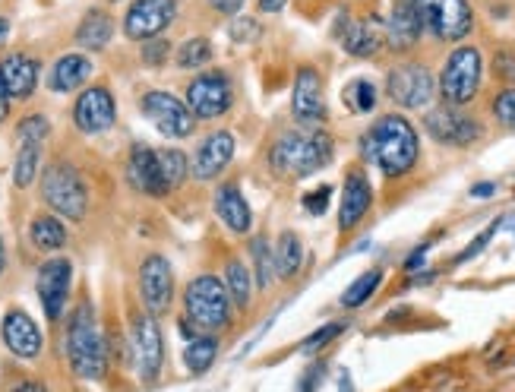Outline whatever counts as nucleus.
Wrapping results in <instances>:
<instances>
[{
    "mask_svg": "<svg viewBox=\"0 0 515 392\" xmlns=\"http://www.w3.org/2000/svg\"><path fill=\"white\" fill-rule=\"evenodd\" d=\"M329 200H332V187L323 184V187H316V190H307L304 200H301V206H304L307 215H323V212L329 209Z\"/></svg>",
    "mask_w": 515,
    "mask_h": 392,
    "instance_id": "42",
    "label": "nucleus"
},
{
    "mask_svg": "<svg viewBox=\"0 0 515 392\" xmlns=\"http://www.w3.org/2000/svg\"><path fill=\"white\" fill-rule=\"evenodd\" d=\"M424 130L430 133V140H437L440 146L449 149H471L474 143L484 140V124L465 108L455 105H437L424 114Z\"/></svg>",
    "mask_w": 515,
    "mask_h": 392,
    "instance_id": "10",
    "label": "nucleus"
},
{
    "mask_svg": "<svg viewBox=\"0 0 515 392\" xmlns=\"http://www.w3.org/2000/svg\"><path fill=\"white\" fill-rule=\"evenodd\" d=\"M48 133H51V124H48L45 114H29V117H23V121L16 124L19 146H23V143H38V146H42L48 140Z\"/></svg>",
    "mask_w": 515,
    "mask_h": 392,
    "instance_id": "39",
    "label": "nucleus"
},
{
    "mask_svg": "<svg viewBox=\"0 0 515 392\" xmlns=\"http://www.w3.org/2000/svg\"><path fill=\"white\" fill-rule=\"evenodd\" d=\"M29 241L45 250V253H57L64 244H67V225L57 219V215H35V219L29 222Z\"/></svg>",
    "mask_w": 515,
    "mask_h": 392,
    "instance_id": "29",
    "label": "nucleus"
},
{
    "mask_svg": "<svg viewBox=\"0 0 515 392\" xmlns=\"http://www.w3.org/2000/svg\"><path fill=\"white\" fill-rule=\"evenodd\" d=\"M7 38H10V19L0 16V48L7 45Z\"/></svg>",
    "mask_w": 515,
    "mask_h": 392,
    "instance_id": "53",
    "label": "nucleus"
},
{
    "mask_svg": "<svg viewBox=\"0 0 515 392\" xmlns=\"http://www.w3.org/2000/svg\"><path fill=\"white\" fill-rule=\"evenodd\" d=\"M260 35H263V26L256 23V19L234 16V23H231V38H234V42H256Z\"/></svg>",
    "mask_w": 515,
    "mask_h": 392,
    "instance_id": "44",
    "label": "nucleus"
},
{
    "mask_svg": "<svg viewBox=\"0 0 515 392\" xmlns=\"http://www.w3.org/2000/svg\"><path fill=\"white\" fill-rule=\"evenodd\" d=\"M0 336H4V345H7L10 355L23 358V361H35L45 351L42 329H38V323L19 307L7 310L4 323H0Z\"/></svg>",
    "mask_w": 515,
    "mask_h": 392,
    "instance_id": "18",
    "label": "nucleus"
},
{
    "mask_svg": "<svg viewBox=\"0 0 515 392\" xmlns=\"http://www.w3.org/2000/svg\"><path fill=\"white\" fill-rule=\"evenodd\" d=\"M67 361L79 380H102L108 367V342L95 320V307L79 301L67 320Z\"/></svg>",
    "mask_w": 515,
    "mask_h": 392,
    "instance_id": "3",
    "label": "nucleus"
},
{
    "mask_svg": "<svg viewBox=\"0 0 515 392\" xmlns=\"http://www.w3.org/2000/svg\"><path fill=\"white\" fill-rule=\"evenodd\" d=\"M380 282H383V269H367V272H361V276L354 279L348 285V291L342 294V307L354 310V307L367 304L373 298V291L380 288Z\"/></svg>",
    "mask_w": 515,
    "mask_h": 392,
    "instance_id": "36",
    "label": "nucleus"
},
{
    "mask_svg": "<svg viewBox=\"0 0 515 392\" xmlns=\"http://www.w3.org/2000/svg\"><path fill=\"white\" fill-rule=\"evenodd\" d=\"M42 200L67 222H83L89 212V190L83 174L70 162H54L45 168L42 178Z\"/></svg>",
    "mask_w": 515,
    "mask_h": 392,
    "instance_id": "6",
    "label": "nucleus"
},
{
    "mask_svg": "<svg viewBox=\"0 0 515 392\" xmlns=\"http://www.w3.org/2000/svg\"><path fill=\"white\" fill-rule=\"evenodd\" d=\"M345 326L342 323H326L323 329H316L313 332V336L301 345V351H304V355H313V351H320V348H326L335 336H339V332H342Z\"/></svg>",
    "mask_w": 515,
    "mask_h": 392,
    "instance_id": "43",
    "label": "nucleus"
},
{
    "mask_svg": "<svg viewBox=\"0 0 515 392\" xmlns=\"http://www.w3.org/2000/svg\"><path fill=\"white\" fill-rule=\"evenodd\" d=\"M342 98L351 114H370L376 108V102H380V89H376L370 80H351L345 86Z\"/></svg>",
    "mask_w": 515,
    "mask_h": 392,
    "instance_id": "37",
    "label": "nucleus"
},
{
    "mask_svg": "<svg viewBox=\"0 0 515 392\" xmlns=\"http://www.w3.org/2000/svg\"><path fill=\"white\" fill-rule=\"evenodd\" d=\"M70 285H73V263L67 257H51L38 266L35 288H38V301H42L48 323H57L64 317Z\"/></svg>",
    "mask_w": 515,
    "mask_h": 392,
    "instance_id": "14",
    "label": "nucleus"
},
{
    "mask_svg": "<svg viewBox=\"0 0 515 392\" xmlns=\"http://www.w3.org/2000/svg\"><path fill=\"white\" fill-rule=\"evenodd\" d=\"M0 83H4L10 102L13 98L16 102H26V98H32L38 89V61L23 51L7 54L4 64H0Z\"/></svg>",
    "mask_w": 515,
    "mask_h": 392,
    "instance_id": "24",
    "label": "nucleus"
},
{
    "mask_svg": "<svg viewBox=\"0 0 515 392\" xmlns=\"http://www.w3.org/2000/svg\"><path fill=\"white\" fill-rule=\"evenodd\" d=\"M231 159H234V136L228 130H215L196 149L190 171L196 181H215L231 165Z\"/></svg>",
    "mask_w": 515,
    "mask_h": 392,
    "instance_id": "20",
    "label": "nucleus"
},
{
    "mask_svg": "<svg viewBox=\"0 0 515 392\" xmlns=\"http://www.w3.org/2000/svg\"><path fill=\"white\" fill-rule=\"evenodd\" d=\"M250 257H253V272H256V288L269 291L272 279H275V257L269 250V238H253L250 241Z\"/></svg>",
    "mask_w": 515,
    "mask_h": 392,
    "instance_id": "35",
    "label": "nucleus"
},
{
    "mask_svg": "<svg viewBox=\"0 0 515 392\" xmlns=\"http://www.w3.org/2000/svg\"><path fill=\"white\" fill-rule=\"evenodd\" d=\"M272 257H275V279L291 282L297 272H301V266H304V244H301V238H297L294 231H282L279 241H275Z\"/></svg>",
    "mask_w": 515,
    "mask_h": 392,
    "instance_id": "28",
    "label": "nucleus"
},
{
    "mask_svg": "<svg viewBox=\"0 0 515 392\" xmlns=\"http://www.w3.org/2000/svg\"><path fill=\"white\" fill-rule=\"evenodd\" d=\"M140 298L152 317L165 313L174 301V269L162 253H149L140 266Z\"/></svg>",
    "mask_w": 515,
    "mask_h": 392,
    "instance_id": "17",
    "label": "nucleus"
},
{
    "mask_svg": "<svg viewBox=\"0 0 515 392\" xmlns=\"http://www.w3.org/2000/svg\"><path fill=\"white\" fill-rule=\"evenodd\" d=\"M130 351H133V364L136 374L146 386H152L158 377H162L165 367V342H162V329H158L155 317L146 310L133 313L130 320Z\"/></svg>",
    "mask_w": 515,
    "mask_h": 392,
    "instance_id": "11",
    "label": "nucleus"
},
{
    "mask_svg": "<svg viewBox=\"0 0 515 392\" xmlns=\"http://www.w3.org/2000/svg\"><path fill=\"white\" fill-rule=\"evenodd\" d=\"M184 320L200 332H222L234 320V304L219 276H196L184 291Z\"/></svg>",
    "mask_w": 515,
    "mask_h": 392,
    "instance_id": "4",
    "label": "nucleus"
},
{
    "mask_svg": "<svg viewBox=\"0 0 515 392\" xmlns=\"http://www.w3.org/2000/svg\"><path fill=\"white\" fill-rule=\"evenodd\" d=\"M225 288L231 294V304L234 307H250L253 301V279H250V269L241 260H228L225 266Z\"/></svg>",
    "mask_w": 515,
    "mask_h": 392,
    "instance_id": "32",
    "label": "nucleus"
},
{
    "mask_svg": "<svg viewBox=\"0 0 515 392\" xmlns=\"http://www.w3.org/2000/svg\"><path fill=\"white\" fill-rule=\"evenodd\" d=\"M427 250H430V244H424V247L414 250L411 257L405 260V269H411V272H414V269H421V263H424V253H427Z\"/></svg>",
    "mask_w": 515,
    "mask_h": 392,
    "instance_id": "49",
    "label": "nucleus"
},
{
    "mask_svg": "<svg viewBox=\"0 0 515 392\" xmlns=\"http://www.w3.org/2000/svg\"><path fill=\"white\" fill-rule=\"evenodd\" d=\"M92 76V61L86 54H64L57 57L51 76H48V86L51 92H76L79 86H86V80Z\"/></svg>",
    "mask_w": 515,
    "mask_h": 392,
    "instance_id": "26",
    "label": "nucleus"
},
{
    "mask_svg": "<svg viewBox=\"0 0 515 392\" xmlns=\"http://www.w3.org/2000/svg\"><path fill=\"white\" fill-rule=\"evenodd\" d=\"M481 86H484V54L474 45L452 48L437 80V95L443 98V105L465 108L478 98Z\"/></svg>",
    "mask_w": 515,
    "mask_h": 392,
    "instance_id": "5",
    "label": "nucleus"
},
{
    "mask_svg": "<svg viewBox=\"0 0 515 392\" xmlns=\"http://www.w3.org/2000/svg\"><path fill=\"white\" fill-rule=\"evenodd\" d=\"M38 165H42V146L38 143H23L16 152V165H13V184L19 190L32 187V181L38 178Z\"/></svg>",
    "mask_w": 515,
    "mask_h": 392,
    "instance_id": "33",
    "label": "nucleus"
},
{
    "mask_svg": "<svg viewBox=\"0 0 515 392\" xmlns=\"http://www.w3.org/2000/svg\"><path fill=\"white\" fill-rule=\"evenodd\" d=\"M7 266V250H4V241H0V272H4Z\"/></svg>",
    "mask_w": 515,
    "mask_h": 392,
    "instance_id": "54",
    "label": "nucleus"
},
{
    "mask_svg": "<svg viewBox=\"0 0 515 392\" xmlns=\"http://www.w3.org/2000/svg\"><path fill=\"white\" fill-rule=\"evenodd\" d=\"M490 117L503 130H515V86H503L490 98Z\"/></svg>",
    "mask_w": 515,
    "mask_h": 392,
    "instance_id": "38",
    "label": "nucleus"
},
{
    "mask_svg": "<svg viewBox=\"0 0 515 392\" xmlns=\"http://www.w3.org/2000/svg\"><path fill=\"white\" fill-rule=\"evenodd\" d=\"M386 95L392 105H399L405 111H421L430 108L433 95H437V80H433L427 64L405 61L386 73Z\"/></svg>",
    "mask_w": 515,
    "mask_h": 392,
    "instance_id": "9",
    "label": "nucleus"
},
{
    "mask_svg": "<svg viewBox=\"0 0 515 392\" xmlns=\"http://www.w3.org/2000/svg\"><path fill=\"white\" fill-rule=\"evenodd\" d=\"M7 392H48V386L42 380H35V377H19L7 386Z\"/></svg>",
    "mask_w": 515,
    "mask_h": 392,
    "instance_id": "47",
    "label": "nucleus"
},
{
    "mask_svg": "<svg viewBox=\"0 0 515 392\" xmlns=\"http://www.w3.org/2000/svg\"><path fill=\"white\" fill-rule=\"evenodd\" d=\"M215 358H219V339L215 336H193L184 348V364L193 377H203L206 370L215 364Z\"/></svg>",
    "mask_w": 515,
    "mask_h": 392,
    "instance_id": "30",
    "label": "nucleus"
},
{
    "mask_svg": "<svg viewBox=\"0 0 515 392\" xmlns=\"http://www.w3.org/2000/svg\"><path fill=\"white\" fill-rule=\"evenodd\" d=\"M323 374H326V364H313L307 374L301 377V386H297V392H316L323 383Z\"/></svg>",
    "mask_w": 515,
    "mask_h": 392,
    "instance_id": "46",
    "label": "nucleus"
},
{
    "mask_svg": "<svg viewBox=\"0 0 515 392\" xmlns=\"http://www.w3.org/2000/svg\"><path fill=\"white\" fill-rule=\"evenodd\" d=\"M411 7L433 42L459 45L474 29V10L468 0H411Z\"/></svg>",
    "mask_w": 515,
    "mask_h": 392,
    "instance_id": "7",
    "label": "nucleus"
},
{
    "mask_svg": "<svg viewBox=\"0 0 515 392\" xmlns=\"http://www.w3.org/2000/svg\"><path fill=\"white\" fill-rule=\"evenodd\" d=\"M184 105L190 108L193 121H219L234 105V86L225 70H203L187 83Z\"/></svg>",
    "mask_w": 515,
    "mask_h": 392,
    "instance_id": "8",
    "label": "nucleus"
},
{
    "mask_svg": "<svg viewBox=\"0 0 515 392\" xmlns=\"http://www.w3.org/2000/svg\"><path fill=\"white\" fill-rule=\"evenodd\" d=\"M291 117L304 130H316L320 124L329 121V108H326V95H323V76L316 67L304 64L294 76V89H291Z\"/></svg>",
    "mask_w": 515,
    "mask_h": 392,
    "instance_id": "13",
    "label": "nucleus"
},
{
    "mask_svg": "<svg viewBox=\"0 0 515 392\" xmlns=\"http://www.w3.org/2000/svg\"><path fill=\"white\" fill-rule=\"evenodd\" d=\"M493 190H497V184H478L471 187V196H493Z\"/></svg>",
    "mask_w": 515,
    "mask_h": 392,
    "instance_id": "52",
    "label": "nucleus"
},
{
    "mask_svg": "<svg viewBox=\"0 0 515 392\" xmlns=\"http://www.w3.org/2000/svg\"><path fill=\"white\" fill-rule=\"evenodd\" d=\"M127 181L133 190L152 196V200L168 196V187L162 181V168H158V159H155V149L146 143H133L130 159H127Z\"/></svg>",
    "mask_w": 515,
    "mask_h": 392,
    "instance_id": "21",
    "label": "nucleus"
},
{
    "mask_svg": "<svg viewBox=\"0 0 515 392\" xmlns=\"http://www.w3.org/2000/svg\"><path fill=\"white\" fill-rule=\"evenodd\" d=\"M335 155V143L326 130H288L269 149V165L275 174L288 181H301L310 174L323 171Z\"/></svg>",
    "mask_w": 515,
    "mask_h": 392,
    "instance_id": "2",
    "label": "nucleus"
},
{
    "mask_svg": "<svg viewBox=\"0 0 515 392\" xmlns=\"http://www.w3.org/2000/svg\"><path fill=\"white\" fill-rule=\"evenodd\" d=\"M73 38H76V45L86 48V51H102V48H108L111 38H114V19H111V13H105V10H89L83 19H79Z\"/></svg>",
    "mask_w": 515,
    "mask_h": 392,
    "instance_id": "27",
    "label": "nucleus"
},
{
    "mask_svg": "<svg viewBox=\"0 0 515 392\" xmlns=\"http://www.w3.org/2000/svg\"><path fill=\"white\" fill-rule=\"evenodd\" d=\"M140 111L146 114V121L155 124V130L168 136V140H187L196 130V121L190 108L177 95L165 89H152L140 98Z\"/></svg>",
    "mask_w": 515,
    "mask_h": 392,
    "instance_id": "12",
    "label": "nucleus"
},
{
    "mask_svg": "<svg viewBox=\"0 0 515 392\" xmlns=\"http://www.w3.org/2000/svg\"><path fill=\"white\" fill-rule=\"evenodd\" d=\"M209 4L219 10V13H228V16H237L244 7V0H209Z\"/></svg>",
    "mask_w": 515,
    "mask_h": 392,
    "instance_id": "48",
    "label": "nucleus"
},
{
    "mask_svg": "<svg viewBox=\"0 0 515 392\" xmlns=\"http://www.w3.org/2000/svg\"><path fill=\"white\" fill-rule=\"evenodd\" d=\"M155 159H158V168H162V181L168 187V193H174L187 181L190 174V159L187 152L174 149V146H165V149H155Z\"/></svg>",
    "mask_w": 515,
    "mask_h": 392,
    "instance_id": "31",
    "label": "nucleus"
},
{
    "mask_svg": "<svg viewBox=\"0 0 515 392\" xmlns=\"http://www.w3.org/2000/svg\"><path fill=\"white\" fill-rule=\"evenodd\" d=\"M339 42L351 57H376L386 48V26L376 16L345 19V29L339 32Z\"/></svg>",
    "mask_w": 515,
    "mask_h": 392,
    "instance_id": "22",
    "label": "nucleus"
},
{
    "mask_svg": "<svg viewBox=\"0 0 515 392\" xmlns=\"http://www.w3.org/2000/svg\"><path fill=\"white\" fill-rule=\"evenodd\" d=\"M497 228H500V222H493L484 234H478V238H474V244H471V247H465V250L459 253V257H455V263H468L471 257H478V253L487 247V241L493 238V234H497Z\"/></svg>",
    "mask_w": 515,
    "mask_h": 392,
    "instance_id": "45",
    "label": "nucleus"
},
{
    "mask_svg": "<svg viewBox=\"0 0 515 392\" xmlns=\"http://www.w3.org/2000/svg\"><path fill=\"white\" fill-rule=\"evenodd\" d=\"M114 121H117V102L108 86H89L79 92V98L73 102V124L79 133L98 136L111 130Z\"/></svg>",
    "mask_w": 515,
    "mask_h": 392,
    "instance_id": "15",
    "label": "nucleus"
},
{
    "mask_svg": "<svg viewBox=\"0 0 515 392\" xmlns=\"http://www.w3.org/2000/svg\"><path fill=\"white\" fill-rule=\"evenodd\" d=\"M285 4H288V0H260L256 7H260V13H282Z\"/></svg>",
    "mask_w": 515,
    "mask_h": 392,
    "instance_id": "50",
    "label": "nucleus"
},
{
    "mask_svg": "<svg viewBox=\"0 0 515 392\" xmlns=\"http://www.w3.org/2000/svg\"><path fill=\"white\" fill-rule=\"evenodd\" d=\"M168 54H171V42L168 38H149V42H143V64L146 67H162L168 64Z\"/></svg>",
    "mask_w": 515,
    "mask_h": 392,
    "instance_id": "41",
    "label": "nucleus"
},
{
    "mask_svg": "<svg viewBox=\"0 0 515 392\" xmlns=\"http://www.w3.org/2000/svg\"><path fill=\"white\" fill-rule=\"evenodd\" d=\"M174 64L181 67V70H200V67L212 64V42H209V38H203V35L187 38V42L177 48Z\"/></svg>",
    "mask_w": 515,
    "mask_h": 392,
    "instance_id": "34",
    "label": "nucleus"
},
{
    "mask_svg": "<svg viewBox=\"0 0 515 392\" xmlns=\"http://www.w3.org/2000/svg\"><path fill=\"white\" fill-rule=\"evenodd\" d=\"M373 206V184L367 178L364 168H351L345 174V187H342V203H339V231L348 234L358 228L367 212Z\"/></svg>",
    "mask_w": 515,
    "mask_h": 392,
    "instance_id": "19",
    "label": "nucleus"
},
{
    "mask_svg": "<svg viewBox=\"0 0 515 392\" xmlns=\"http://www.w3.org/2000/svg\"><path fill=\"white\" fill-rule=\"evenodd\" d=\"M177 13V0H133L124 16V35L130 42H149L162 35Z\"/></svg>",
    "mask_w": 515,
    "mask_h": 392,
    "instance_id": "16",
    "label": "nucleus"
},
{
    "mask_svg": "<svg viewBox=\"0 0 515 392\" xmlns=\"http://www.w3.org/2000/svg\"><path fill=\"white\" fill-rule=\"evenodd\" d=\"M215 215L228 225V231L234 234H250L253 228V212H250V203L244 200L241 187L234 181H225L215 190Z\"/></svg>",
    "mask_w": 515,
    "mask_h": 392,
    "instance_id": "25",
    "label": "nucleus"
},
{
    "mask_svg": "<svg viewBox=\"0 0 515 392\" xmlns=\"http://www.w3.org/2000/svg\"><path fill=\"white\" fill-rule=\"evenodd\" d=\"M421 35H424V26L418 13H414L411 0H395L392 13L386 19V45L395 54H408L411 48L421 45Z\"/></svg>",
    "mask_w": 515,
    "mask_h": 392,
    "instance_id": "23",
    "label": "nucleus"
},
{
    "mask_svg": "<svg viewBox=\"0 0 515 392\" xmlns=\"http://www.w3.org/2000/svg\"><path fill=\"white\" fill-rule=\"evenodd\" d=\"M490 67H493V76H497L500 83H515V48H506V45H500L497 51H493V61H490Z\"/></svg>",
    "mask_w": 515,
    "mask_h": 392,
    "instance_id": "40",
    "label": "nucleus"
},
{
    "mask_svg": "<svg viewBox=\"0 0 515 392\" xmlns=\"http://www.w3.org/2000/svg\"><path fill=\"white\" fill-rule=\"evenodd\" d=\"M7 114H10V95H7L4 83H0V124L7 121Z\"/></svg>",
    "mask_w": 515,
    "mask_h": 392,
    "instance_id": "51",
    "label": "nucleus"
},
{
    "mask_svg": "<svg viewBox=\"0 0 515 392\" xmlns=\"http://www.w3.org/2000/svg\"><path fill=\"white\" fill-rule=\"evenodd\" d=\"M361 155L386 178H405L421 162V136L405 114H383L364 130Z\"/></svg>",
    "mask_w": 515,
    "mask_h": 392,
    "instance_id": "1",
    "label": "nucleus"
}]
</instances>
